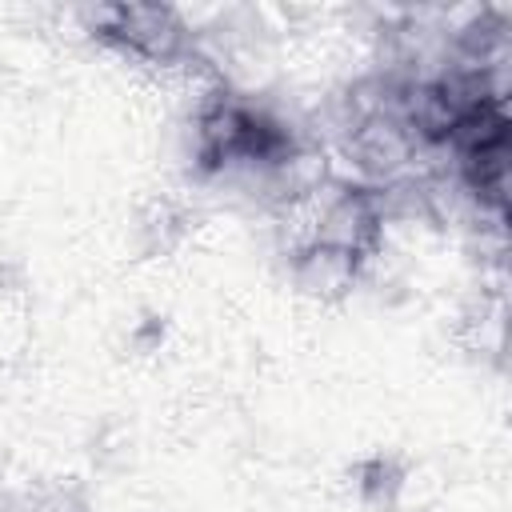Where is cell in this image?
Listing matches in <instances>:
<instances>
[{"mask_svg": "<svg viewBox=\"0 0 512 512\" xmlns=\"http://www.w3.org/2000/svg\"><path fill=\"white\" fill-rule=\"evenodd\" d=\"M84 32L148 68H192L200 60V44L192 20L168 4H96L80 12Z\"/></svg>", "mask_w": 512, "mask_h": 512, "instance_id": "6da1fadb", "label": "cell"}, {"mask_svg": "<svg viewBox=\"0 0 512 512\" xmlns=\"http://www.w3.org/2000/svg\"><path fill=\"white\" fill-rule=\"evenodd\" d=\"M364 276H368V264L332 244L300 240L296 248H288V280L304 300L340 304L364 284Z\"/></svg>", "mask_w": 512, "mask_h": 512, "instance_id": "7a4b0ae2", "label": "cell"}, {"mask_svg": "<svg viewBox=\"0 0 512 512\" xmlns=\"http://www.w3.org/2000/svg\"><path fill=\"white\" fill-rule=\"evenodd\" d=\"M352 484L368 508L392 512L400 504V492H404V468L392 456H368L352 468Z\"/></svg>", "mask_w": 512, "mask_h": 512, "instance_id": "3957f363", "label": "cell"}, {"mask_svg": "<svg viewBox=\"0 0 512 512\" xmlns=\"http://www.w3.org/2000/svg\"><path fill=\"white\" fill-rule=\"evenodd\" d=\"M184 232H188V212L180 204H172V200H156L144 212V220H140V236H144V248L148 252L176 248L184 240Z\"/></svg>", "mask_w": 512, "mask_h": 512, "instance_id": "277c9868", "label": "cell"}]
</instances>
